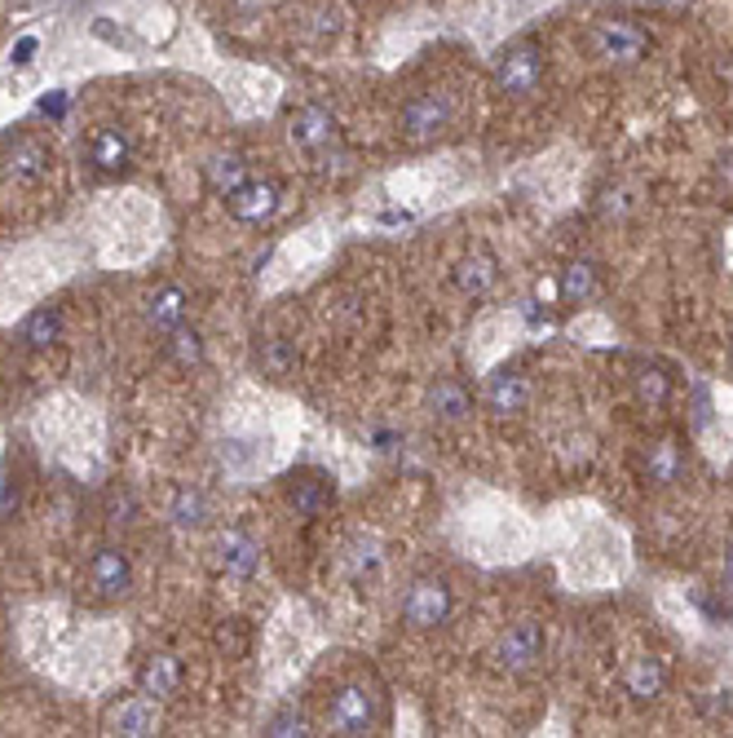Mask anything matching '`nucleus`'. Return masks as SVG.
Wrapping results in <instances>:
<instances>
[{"mask_svg": "<svg viewBox=\"0 0 733 738\" xmlns=\"http://www.w3.org/2000/svg\"><path fill=\"white\" fill-rule=\"evenodd\" d=\"M266 735L270 738H301V735H310V721L297 713V708H288V713H279V717H270V726H266Z\"/></svg>", "mask_w": 733, "mask_h": 738, "instance_id": "nucleus-29", "label": "nucleus"}, {"mask_svg": "<svg viewBox=\"0 0 733 738\" xmlns=\"http://www.w3.org/2000/svg\"><path fill=\"white\" fill-rule=\"evenodd\" d=\"M725 584H730V593H733V540H730V553H725Z\"/></svg>", "mask_w": 733, "mask_h": 738, "instance_id": "nucleus-34", "label": "nucleus"}, {"mask_svg": "<svg viewBox=\"0 0 733 738\" xmlns=\"http://www.w3.org/2000/svg\"><path fill=\"white\" fill-rule=\"evenodd\" d=\"M328 500H332V486H328L323 478H301V482L292 486V509H297L301 517H319V513L328 509Z\"/></svg>", "mask_w": 733, "mask_h": 738, "instance_id": "nucleus-23", "label": "nucleus"}, {"mask_svg": "<svg viewBox=\"0 0 733 738\" xmlns=\"http://www.w3.org/2000/svg\"><path fill=\"white\" fill-rule=\"evenodd\" d=\"M424 411L437 420V424H464L468 416H473V398H468V389L460 385V380H437L429 393H424Z\"/></svg>", "mask_w": 733, "mask_h": 738, "instance_id": "nucleus-8", "label": "nucleus"}, {"mask_svg": "<svg viewBox=\"0 0 733 738\" xmlns=\"http://www.w3.org/2000/svg\"><path fill=\"white\" fill-rule=\"evenodd\" d=\"M681 469H685V460H681V447H677V442H659V447H650V455H646V473H650V482L668 486V482L681 478Z\"/></svg>", "mask_w": 733, "mask_h": 738, "instance_id": "nucleus-22", "label": "nucleus"}, {"mask_svg": "<svg viewBox=\"0 0 733 738\" xmlns=\"http://www.w3.org/2000/svg\"><path fill=\"white\" fill-rule=\"evenodd\" d=\"M173 355H177V363H199V359H204V346H199L195 332L177 328V332H173Z\"/></svg>", "mask_w": 733, "mask_h": 738, "instance_id": "nucleus-31", "label": "nucleus"}, {"mask_svg": "<svg viewBox=\"0 0 733 738\" xmlns=\"http://www.w3.org/2000/svg\"><path fill=\"white\" fill-rule=\"evenodd\" d=\"M177 686H182V668H177L173 655H155V659L142 668V690H146V695L168 699V695H177Z\"/></svg>", "mask_w": 733, "mask_h": 738, "instance_id": "nucleus-19", "label": "nucleus"}, {"mask_svg": "<svg viewBox=\"0 0 733 738\" xmlns=\"http://www.w3.org/2000/svg\"><path fill=\"white\" fill-rule=\"evenodd\" d=\"M451 611H455V593H451V584H446V580H437V575L415 580V584L406 588V597H402V624H406V628H415V633L446 624V619H451Z\"/></svg>", "mask_w": 733, "mask_h": 738, "instance_id": "nucleus-4", "label": "nucleus"}, {"mask_svg": "<svg viewBox=\"0 0 733 738\" xmlns=\"http://www.w3.org/2000/svg\"><path fill=\"white\" fill-rule=\"evenodd\" d=\"M526 402H530V385H526L522 371H499V376H491V385H486V407H491L499 420L526 411Z\"/></svg>", "mask_w": 733, "mask_h": 738, "instance_id": "nucleus-10", "label": "nucleus"}, {"mask_svg": "<svg viewBox=\"0 0 733 738\" xmlns=\"http://www.w3.org/2000/svg\"><path fill=\"white\" fill-rule=\"evenodd\" d=\"M111 730L128 738L155 735V730H159V713H155L151 699H124V704L111 713Z\"/></svg>", "mask_w": 733, "mask_h": 738, "instance_id": "nucleus-14", "label": "nucleus"}, {"mask_svg": "<svg viewBox=\"0 0 733 738\" xmlns=\"http://www.w3.org/2000/svg\"><path fill=\"white\" fill-rule=\"evenodd\" d=\"M204 522H208V500L199 491H182L173 500V526L177 531H199Z\"/></svg>", "mask_w": 733, "mask_h": 738, "instance_id": "nucleus-25", "label": "nucleus"}, {"mask_svg": "<svg viewBox=\"0 0 733 738\" xmlns=\"http://www.w3.org/2000/svg\"><path fill=\"white\" fill-rule=\"evenodd\" d=\"M597 288H601L597 262H570V266H566V275H561V301H566V306H584Z\"/></svg>", "mask_w": 733, "mask_h": 738, "instance_id": "nucleus-17", "label": "nucleus"}, {"mask_svg": "<svg viewBox=\"0 0 733 738\" xmlns=\"http://www.w3.org/2000/svg\"><path fill=\"white\" fill-rule=\"evenodd\" d=\"M261 368L270 371V376H288V371L297 368V350H292L283 337H270V341L261 346Z\"/></svg>", "mask_w": 733, "mask_h": 738, "instance_id": "nucleus-27", "label": "nucleus"}, {"mask_svg": "<svg viewBox=\"0 0 733 738\" xmlns=\"http://www.w3.org/2000/svg\"><path fill=\"white\" fill-rule=\"evenodd\" d=\"M721 182L733 186V146H725V155H721Z\"/></svg>", "mask_w": 733, "mask_h": 738, "instance_id": "nucleus-33", "label": "nucleus"}, {"mask_svg": "<svg viewBox=\"0 0 733 738\" xmlns=\"http://www.w3.org/2000/svg\"><path fill=\"white\" fill-rule=\"evenodd\" d=\"M182 319H186V297H182L177 288H168V293H159V297L151 301V324H155L159 332H177Z\"/></svg>", "mask_w": 733, "mask_h": 738, "instance_id": "nucleus-24", "label": "nucleus"}, {"mask_svg": "<svg viewBox=\"0 0 733 738\" xmlns=\"http://www.w3.org/2000/svg\"><path fill=\"white\" fill-rule=\"evenodd\" d=\"M345 31V22H341V9L337 4H319L314 13H310V35L314 40H337Z\"/></svg>", "mask_w": 733, "mask_h": 738, "instance_id": "nucleus-28", "label": "nucleus"}, {"mask_svg": "<svg viewBox=\"0 0 733 738\" xmlns=\"http://www.w3.org/2000/svg\"><path fill=\"white\" fill-rule=\"evenodd\" d=\"M495 659L504 673H530L544 659V624L539 619H517L495 646Z\"/></svg>", "mask_w": 733, "mask_h": 738, "instance_id": "nucleus-5", "label": "nucleus"}, {"mask_svg": "<svg viewBox=\"0 0 733 738\" xmlns=\"http://www.w3.org/2000/svg\"><path fill=\"white\" fill-rule=\"evenodd\" d=\"M654 4H663V0H654Z\"/></svg>", "mask_w": 733, "mask_h": 738, "instance_id": "nucleus-35", "label": "nucleus"}, {"mask_svg": "<svg viewBox=\"0 0 733 738\" xmlns=\"http://www.w3.org/2000/svg\"><path fill=\"white\" fill-rule=\"evenodd\" d=\"M226 204H230V217L257 226V222H266V217L279 213V186L275 182H244Z\"/></svg>", "mask_w": 733, "mask_h": 738, "instance_id": "nucleus-9", "label": "nucleus"}, {"mask_svg": "<svg viewBox=\"0 0 733 738\" xmlns=\"http://www.w3.org/2000/svg\"><path fill=\"white\" fill-rule=\"evenodd\" d=\"M623 686H628V695H632V699L650 704V699H659V695L668 690V664H663V659H654V655H641V659H632V664H628Z\"/></svg>", "mask_w": 733, "mask_h": 738, "instance_id": "nucleus-12", "label": "nucleus"}, {"mask_svg": "<svg viewBox=\"0 0 733 738\" xmlns=\"http://www.w3.org/2000/svg\"><path fill=\"white\" fill-rule=\"evenodd\" d=\"M217 553H221V571L235 575V580H248V575L261 566V549H257L248 535H239V531H230V535L217 544Z\"/></svg>", "mask_w": 733, "mask_h": 738, "instance_id": "nucleus-15", "label": "nucleus"}, {"mask_svg": "<svg viewBox=\"0 0 733 738\" xmlns=\"http://www.w3.org/2000/svg\"><path fill=\"white\" fill-rule=\"evenodd\" d=\"M208 182H213V191H217V195H226V199H230V195H235L244 182H252V177H248L244 155H217V160L208 164Z\"/></svg>", "mask_w": 733, "mask_h": 738, "instance_id": "nucleus-21", "label": "nucleus"}, {"mask_svg": "<svg viewBox=\"0 0 733 738\" xmlns=\"http://www.w3.org/2000/svg\"><path fill=\"white\" fill-rule=\"evenodd\" d=\"M539 80H544V53H539L530 40L508 44V49L495 58V89H499L504 98L526 102V98H535Z\"/></svg>", "mask_w": 733, "mask_h": 738, "instance_id": "nucleus-3", "label": "nucleus"}, {"mask_svg": "<svg viewBox=\"0 0 733 738\" xmlns=\"http://www.w3.org/2000/svg\"><path fill=\"white\" fill-rule=\"evenodd\" d=\"M499 284V262L491 257V253H473V257H464L460 266H455V288L464 293V297H486L491 288Z\"/></svg>", "mask_w": 733, "mask_h": 738, "instance_id": "nucleus-13", "label": "nucleus"}, {"mask_svg": "<svg viewBox=\"0 0 733 738\" xmlns=\"http://www.w3.org/2000/svg\"><path fill=\"white\" fill-rule=\"evenodd\" d=\"M44 168H49V151L40 142H13V151H9V177L35 182Z\"/></svg>", "mask_w": 733, "mask_h": 738, "instance_id": "nucleus-20", "label": "nucleus"}, {"mask_svg": "<svg viewBox=\"0 0 733 738\" xmlns=\"http://www.w3.org/2000/svg\"><path fill=\"white\" fill-rule=\"evenodd\" d=\"M637 398L650 402V407H663L672 398V376L659 368H641L637 371Z\"/></svg>", "mask_w": 733, "mask_h": 738, "instance_id": "nucleus-26", "label": "nucleus"}, {"mask_svg": "<svg viewBox=\"0 0 733 738\" xmlns=\"http://www.w3.org/2000/svg\"><path fill=\"white\" fill-rule=\"evenodd\" d=\"M62 337V315L53 310V306H40V310H31L27 319H22V328H18V341L22 346H31V350H44V346H53Z\"/></svg>", "mask_w": 733, "mask_h": 738, "instance_id": "nucleus-16", "label": "nucleus"}, {"mask_svg": "<svg viewBox=\"0 0 733 738\" xmlns=\"http://www.w3.org/2000/svg\"><path fill=\"white\" fill-rule=\"evenodd\" d=\"M588 49L606 66H637L646 58V49H650V35L637 22H628V18H601L588 31Z\"/></svg>", "mask_w": 733, "mask_h": 738, "instance_id": "nucleus-1", "label": "nucleus"}, {"mask_svg": "<svg viewBox=\"0 0 733 738\" xmlns=\"http://www.w3.org/2000/svg\"><path fill=\"white\" fill-rule=\"evenodd\" d=\"M632 208H637V199H632V191H623V186H615V191L601 195V217H615V222H619V217H628Z\"/></svg>", "mask_w": 733, "mask_h": 738, "instance_id": "nucleus-30", "label": "nucleus"}, {"mask_svg": "<svg viewBox=\"0 0 733 738\" xmlns=\"http://www.w3.org/2000/svg\"><path fill=\"white\" fill-rule=\"evenodd\" d=\"M328 726H332V735L345 738L371 735V726H375V695L366 686H341L332 708H328Z\"/></svg>", "mask_w": 733, "mask_h": 738, "instance_id": "nucleus-6", "label": "nucleus"}, {"mask_svg": "<svg viewBox=\"0 0 733 738\" xmlns=\"http://www.w3.org/2000/svg\"><path fill=\"white\" fill-rule=\"evenodd\" d=\"M89 575H93V588L106 593V597H120L133 584V566H128V557L120 549H97L93 562H89Z\"/></svg>", "mask_w": 733, "mask_h": 738, "instance_id": "nucleus-11", "label": "nucleus"}, {"mask_svg": "<svg viewBox=\"0 0 733 738\" xmlns=\"http://www.w3.org/2000/svg\"><path fill=\"white\" fill-rule=\"evenodd\" d=\"M128 513H133V495H120V500H111V522H133Z\"/></svg>", "mask_w": 733, "mask_h": 738, "instance_id": "nucleus-32", "label": "nucleus"}, {"mask_svg": "<svg viewBox=\"0 0 733 738\" xmlns=\"http://www.w3.org/2000/svg\"><path fill=\"white\" fill-rule=\"evenodd\" d=\"M128 133H120V129H97V137H93V146H89V155H93V164L97 168H106V173H115V168H124L128 164Z\"/></svg>", "mask_w": 733, "mask_h": 738, "instance_id": "nucleus-18", "label": "nucleus"}, {"mask_svg": "<svg viewBox=\"0 0 733 738\" xmlns=\"http://www.w3.org/2000/svg\"><path fill=\"white\" fill-rule=\"evenodd\" d=\"M337 137H341L337 115H332L328 106H319V102L301 106V111L288 120V142H292L297 151H306V155H323Z\"/></svg>", "mask_w": 733, "mask_h": 738, "instance_id": "nucleus-7", "label": "nucleus"}, {"mask_svg": "<svg viewBox=\"0 0 733 738\" xmlns=\"http://www.w3.org/2000/svg\"><path fill=\"white\" fill-rule=\"evenodd\" d=\"M451 120H455V98L446 89H424L398 111V133L406 142H433L437 133L451 129Z\"/></svg>", "mask_w": 733, "mask_h": 738, "instance_id": "nucleus-2", "label": "nucleus"}]
</instances>
